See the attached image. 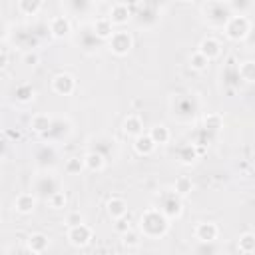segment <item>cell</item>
Returning <instances> with one entry per match:
<instances>
[{
    "instance_id": "cell-1",
    "label": "cell",
    "mask_w": 255,
    "mask_h": 255,
    "mask_svg": "<svg viewBox=\"0 0 255 255\" xmlns=\"http://www.w3.org/2000/svg\"><path fill=\"white\" fill-rule=\"evenodd\" d=\"M171 219H167L155 205L143 209V213L137 219V229L145 239H161L169 233Z\"/></svg>"
},
{
    "instance_id": "cell-2",
    "label": "cell",
    "mask_w": 255,
    "mask_h": 255,
    "mask_svg": "<svg viewBox=\"0 0 255 255\" xmlns=\"http://www.w3.org/2000/svg\"><path fill=\"white\" fill-rule=\"evenodd\" d=\"M201 110V102L195 94H173L169 100L171 118L179 124H193Z\"/></svg>"
},
{
    "instance_id": "cell-3",
    "label": "cell",
    "mask_w": 255,
    "mask_h": 255,
    "mask_svg": "<svg viewBox=\"0 0 255 255\" xmlns=\"http://www.w3.org/2000/svg\"><path fill=\"white\" fill-rule=\"evenodd\" d=\"M199 16L203 20L205 26L213 28V30H223L225 24L231 20L233 12L229 8V2L223 0H209L199 4Z\"/></svg>"
},
{
    "instance_id": "cell-4",
    "label": "cell",
    "mask_w": 255,
    "mask_h": 255,
    "mask_svg": "<svg viewBox=\"0 0 255 255\" xmlns=\"http://www.w3.org/2000/svg\"><path fill=\"white\" fill-rule=\"evenodd\" d=\"M133 22L139 30H153L161 22V6L155 2H135L131 4Z\"/></svg>"
},
{
    "instance_id": "cell-5",
    "label": "cell",
    "mask_w": 255,
    "mask_h": 255,
    "mask_svg": "<svg viewBox=\"0 0 255 255\" xmlns=\"http://www.w3.org/2000/svg\"><path fill=\"white\" fill-rule=\"evenodd\" d=\"M88 151H96L106 161H114L120 155V143L110 133H94L88 137Z\"/></svg>"
},
{
    "instance_id": "cell-6",
    "label": "cell",
    "mask_w": 255,
    "mask_h": 255,
    "mask_svg": "<svg viewBox=\"0 0 255 255\" xmlns=\"http://www.w3.org/2000/svg\"><path fill=\"white\" fill-rule=\"evenodd\" d=\"M62 191V181L54 171H38L32 179V193H36L38 199L48 201L54 193Z\"/></svg>"
},
{
    "instance_id": "cell-7",
    "label": "cell",
    "mask_w": 255,
    "mask_h": 255,
    "mask_svg": "<svg viewBox=\"0 0 255 255\" xmlns=\"http://www.w3.org/2000/svg\"><path fill=\"white\" fill-rule=\"evenodd\" d=\"M167 219H179L183 215V199L169 187V189H163L159 191L157 195V205H155Z\"/></svg>"
},
{
    "instance_id": "cell-8",
    "label": "cell",
    "mask_w": 255,
    "mask_h": 255,
    "mask_svg": "<svg viewBox=\"0 0 255 255\" xmlns=\"http://www.w3.org/2000/svg\"><path fill=\"white\" fill-rule=\"evenodd\" d=\"M74 133V124L68 116H56L54 122H52V128L48 129V133L42 135V141H48V143H62V141H68Z\"/></svg>"
},
{
    "instance_id": "cell-9",
    "label": "cell",
    "mask_w": 255,
    "mask_h": 255,
    "mask_svg": "<svg viewBox=\"0 0 255 255\" xmlns=\"http://www.w3.org/2000/svg\"><path fill=\"white\" fill-rule=\"evenodd\" d=\"M251 26H253V22H251L249 16L233 14L231 20L225 24L223 34H225V38L231 40V42H245L247 36H249V32H251Z\"/></svg>"
},
{
    "instance_id": "cell-10",
    "label": "cell",
    "mask_w": 255,
    "mask_h": 255,
    "mask_svg": "<svg viewBox=\"0 0 255 255\" xmlns=\"http://www.w3.org/2000/svg\"><path fill=\"white\" fill-rule=\"evenodd\" d=\"M34 163L38 171H52L58 163V147L48 141L38 143L34 147Z\"/></svg>"
},
{
    "instance_id": "cell-11",
    "label": "cell",
    "mask_w": 255,
    "mask_h": 255,
    "mask_svg": "<svg viewBox=\"0 0 255 255\" xmlns=\"http://www.w3.org/2000/svg\"><path fill=\"white\" fill-rule=\"evenodd\" d=\"M106 44H108V50H110L114 56L124 58V56H128V54L131 52V48H133V36H131V32L120 28V30L114 32V36H112Z\"/></svg>"
},
{
    "instance_id": "cell-12",
    "label": "cell",
    "mask_w": 255,
    "mask_h": 255,
    "mask_svg": "<svg viewBox=\"0 0 255 255\" xmlns=\"http://www.w3.org/2000/svg\"><path fill=\"white\" fill-rule=\"evenodd\" d=\"M76 44H78V48H80L84 54L94 56V54H98V50H100V46H102V40L96 36V32L92 30V26H84V28H80V32H78Z\"/></svg>"
},
{
    "instance_id": "cell-13",
    "label": "cell",
    "mask_w": 255,
    "mask_h": 255,
    "mask_svg": "<svg viewBox=\"0 0 255 255\" xmlns=\"http://www.w3.org/2000/svg\"><path fill=\"white\" fill-rule=\"evenodd\" d=\"M66 239L74 247H86L94 239V229L88 223H80L76 227H68L66 229Z\"/></svg>"
},
{
    "instance_id": "cell-14",
    "label": "cell",
    "mask_w": 255,
    "mask_h": 255,
    "mask_svg": "<svg viewBox=\"0 0 255 255\" xmlns=\"http://www.w3.org/2000/svg\"><path fill=\"white\" fill-rule=\"evenodd\" d=\"M48 34L56 40H64V38H70L72 36V20L64 14H58V16H52L48 20Z\"/></svg>"
},
{
    "instance_id": "cell-15",
    "label": "cell",
    "mask_w": 255,
    "mask_h": 255,
    "mask_svg": "<svg viewBox=\"0 0 255 255\" xmlns=\"http://www.w3.org/2000/svg\"><path fill=\"white\" fill-rule=\"evenodd\" d=\"M50 86H52V92L58 96H72L76 92V78L70 72H58L52 78Z\"/></svg>"
},
{
    "instance_id": "cell-16",
    "label": "cell",
    "mask_w": 255,
    "mask_h": 255,
    "mask_svg": "<svg viewBox=\"0 0 255 255\" xmlns=\"http://www.w3.org/2000/svg\"><path fill=\"white\" fill-rule=\"evenodd\" d=\"M193 237L203 243V245H209L213 241L219 239V225L215 221H199L195 227H193Z\"/></svg>"
},
{
    "instance_id": "cell-17",
    "label": "cell",
    "mask_w": 255,
    "mask_h": 255,
    "mask_svg": "<svg viewBox=\"0 0 255 255\" xmlns=\"http://www.w3.org/2000/svg\"><path fill=\"white\" fill-rule=\"evenodd\" d=\"M114 26H126L129 20H133V10H131V4H126V2H114L106 14Z\"/></svg>"
},
{
    "instance_id": "cell-18",
    "label": "cell",
    "mask_w": 255,
    "mask_h": 255,
    "mask_svg": "<svg viewBox=\"0 0 255 255\" xmlns=\"http://www.w3.org/2000/svg\"><path fill=\"white\" fill-rule=\"evenodd\" d=\"M36 205H38V197L32 191H22L14 197V209L20 215H32L36 211Z\"/></svg>"
},
{
    "instance_id": "cell-19",
    "label": "cell",
    "mask_w": 255,
    "mask_h": 255,
    "mask_svg": "<svg viewBox=\"0 0 255 255\" xmlns=\"http://www.w3.org/2000/svg\"><path fill=\"white\" fill-rule=\"evenodd\" d=\"M122 131L128 135V137H139L143 133V120L139 114H128L122 122Z\"/></svg>"
},
{
    "instance_id": "cell-20",
    "label": "cell",
    "mask_w": 255,
    "mask_h": 255,
    "mask_svg": "<svg viewBox=\"0 0 255 255\" xmlns=\"http://www.w3.org/2000/svg\"><path fill=\"white\" fill-rule=\"evenodd\" d=\"M199 155H201V149L195 143H191V141L179 145L177 151H175V157H177V161L181 165H193L199 159Z\"/></svg>"
},
{
    "instance_id": "cell-21",
    "label": "cell",
    "mask_w": 255,
    "mask_h": 255,
    "mask_svg": "<svg viewBox=\"0 0 255 255\" xmlns=\"http://www.w3.org/2000/svg\"><path fill=\"white\" fill-rule=\"evenodd\" d=\"M26 247L34 253V255H42L48 251L50 247V237L42 231H32L28 237H26Z\"/></svg>"
},
{
    "instance_id": "cell-22",
    "label": "cell",
    "mask_w": 255,
    "mask_h": 255,
    "mask_svg": "<svg viewBox=\"0 0 255 255\" xmlns=\"http://www.w3.org/2000/svg\"><path fill=\"white\" fill-rule=\"evenodd\" d=\"M14 42H16L18 48H24L26 52H32V50L38 46L40 38H38V34H36L34 30H24V28H20V30L14 32Z\"/></svg>"
},
{
    "instance_id": "cell-23",
    "label": "cell",
    "mask_w": 255,
    "mask_h": 255,
    "mask_svg": "<svg viewBox=\"0 0 255 255\" xmlns=\"http://www.w3.org/2000/svg\"><path fill=\"white\" fill-rule=\"evenodd\" d=\"M197 52H201L209 62L219 58L221 56V42L213 36H205L199 40V46H197Z\"/></svg>"
},
{
    "instance_id": "cell-24",
    "label": "cell",
    "mask_w": 255,
    "mask_h": 255,
    "mask_svg": "<svg viewBox=\"0 0 255 255\" xmlns=\"http://www.w3.org/2000/svg\"><path fill=\"white\" fill-rule=\"evenodd\" d=\"M106 213L112 221L120 219V217H126L128 215V201L124 197H118V195H112L108 201H106Z\"/></svg>"
},
{
    "instance_id": "cell-25",
    "label": "cell",
    "mask_w": 255,
    "mask_h": 255,
    "mask_svg": "<svg viewBox=\"0 0 255 255\" xmlns=\"http://www.w3.org/2000/svg\"><path fill=\"white\" fill-rule=\"evenodd\" d=\"M90 26H92V30L96 32V36H98L102 42H108V40L114 36V32H116V30H114V24H112V20H110L108 16H98Z\"/></svg>"
},
{
    "instance_id": "cell-26",
    "label": "cell",
    "mask_w": 255,
    "mask_h": 255,
    "mask_svg": "<svg viewBox=\"0 0 255 255\" xmlns=\"http://www.w3.org/2000/svg\"><path fill=\"white\" fill-rule=\"evenodd\" d=\"M52 122H54V118H52L50 114L38 112V114H34V116L30 118V129L42 137V135L48 133V129L52 128Z\"/></svg>"
},
{
    "instance_id": "cell-27",
    "label": "cell",
    "mask_w": 255,
    "mask_h": 255,
    "mask_svg": "<svg viewBox=\"0 0 255 255\" xmlns=\"http://www.w3.org/2000/svg\"><path fill=\"white\" fill-rule=\"evenodd\" d=\"M155 149H157V145L153 143V139L149 137V133H141L139 137L133 139V151H135L137 155H141V157L153 155Z\"/></svg>"
},
{
    "instance_id": "cell-28",
    "label": "cell",
    "mask_w": 255,
    "mask_h": 255,
    "mask_svg": "<svg viewBox=\"0 0 255 255\" xmlns=\"http://www.w3.org/2000/svg\"><path fill=\"white\" fill-rule=\"evenodd\" d=\"M62 6L72 16H84V14L92 12L94 2H90V0H68V2H62Z\"/></svg>"
},
{
    "instance_id": "cell-29",
    "label": "cell",
    "mask_w": 255,
    "mask_h": 255,
    "mask_svg": "<svg viewBox=\"0 0 255 255\" xmlns=\"http://www.w3.org/2000/svg\"><path fill=\"white\" fill-rule=\"evenodd\" d=\"M201 128H203L207 133H211V135L219 133V129L223 128V116L217 114V112H207V114L203 116V120H201Z\"/></svg>"
},
{
    "instance_id": "cell-30",
    "label": "cell",
    "mask_w": 255,
    "mask_h": 255,
    "mask_svg": "<svg viewBox=\"0 0 255 255\" xmlns=\"http://www.w3.org/2000/svg\"><path fill=\"white\" fill-rule=\"evenodd\" d=\"M44 0H18L16 2V10L22 16H38L44 10Z\"/></svg>"
},
{
    "instance_id": "cell-31",
    "label": "cell",
    "mask_w": 255,
    "mask_h": 255,
    "mask_svg": "<svg viewBox=\"0 0 255 255\" xmlns=\"http://www.w3.org/2000/svg\"><path fill=\"white\" fill-rule=\"evenodd\" d=\"M147 133H149V137L153 139V143H155L157 147L169 143V139H171V131H169V128H167L165 124H155V126H151Z\"/></svg>"
},
{
    "instance_id": "cell-32",
    "label": "cell",
    "mask_w": 255,
    "mask_h": 255,
    "mask_svg": "<svg viewBox=\"0 0 255 255\" xmlns=\"http://www.w3.org/2000/svg\"><path fill=\"white\" fill-rule=\"evenodd\" d=\"M14 98H16V102H20L24 106L32 104L36 100V88L32 84H18L14 88Z\"/></svg>"
},
{
    "instance_id": "cell-33",
    "label": "cell",
    "mask_w": 255,
    "mask_h": 255,
    "mask_svg": "<svg viewBox=\"0 0 255 255\" xmlns=\"http://www.w3.org/2000/svg\"><path fill=\"white\" fill-rule=\"evenodd\" d=\"M84 163H86V171L98 173V171H102V169L106 167L108 161H106L100 153H96V151H86V153H84Z\"/></svg>"
},
{
    "instance_id": "cell-34",
    "label": "cell",
    "mask_w": 255,
    "mask_h": 255,
    "mask_svg": "<svg viewBox=\"0 0 255 255\" xmlns=\"http://www.w3.org/2000/svg\"><path fill=\"white\" fill-rule=\"evenodd\" d=\"M237 251L243 255L255 253V233L253 231H245L237 237Z\"/></svg>"
},
{
    "instance_id": "cell-35",
    "label": "cell",
    "mask_w": 255,
    "mask_h": 255,
    "mask_svg": "<svg viewBox=\"0 0 255 255\" xmlns=\"http://www.w3.org/2000/svg\"><path fill=\"white\" fill-rule=\"evenodd\" d=\"M237 72L241 82L245 84H255V60H243L237 64Z\"/></svg>"
},
{
    "instance_id": "cell-36",
    "label": "cell",
    "mask_w": 255,
    "mask_h": 255,
    "mask_svg": "<svg viewBox=\"0 0 255 255\" xmlns=\"http://www.w3.org/2000/svg\"><path fill=\"white\" fill-rule=\"evenodd\" d=\"M84 169H86L84 155H70V157H66V161H64V171H66L68 175H80Z\"/></svg>"
},
{
    "instance_id": "cell-37",
    "label": "cell",
    "mask_w": 255,
    "mask_h": 255,
    "mask_svg": "<svg viewBox=\"0 0 255 255\" xmlns=\"http://www.w3.org/2000/svg\"><path fill=\"white\" fill-rule=\"evenodd\" d=\"M181 199L183 197H187V195H191V191L195 189V185H193V181H191V177H187V175H179L177 179H175V183H173V187H171Z\"/></svg>"
},
{
    "instance_id": "cell-38",
    "label": "cell",
    "mask_w": 255,
    "mask_h": 255,
    "mask_svg": "<svg viewBox=\"0 0 255 255\" xmlns=\"http://www.w3.org/2000/svg\"><path fill=\"white\" fill-rule=\"evenodd\" d=\"M122 237V245L124 247H128V249H135V247H139L141 245V239H145L141 233H139V229H129V231H126L124 235H120Z\"/></svg>"
},
{
    "instance_id": "cell-39",
    "label": "cell",
    "mask_w": 255,
    "mask_h": 255,
    "mask_svg": "<svg viewBox=\"0 0 255 255\" xmlns=\"http://www.w3.org/2000/svg\"><path fill=\"white\" fill-rule=\"evenodd\" d=\"M221 80H223V84H225L227 88H235V86H239L241 78H239L237 66H231V62H229V66H225V70L221 72Z\"/></svg>"
},
{
    "instance_id": "cell-40",
    "label": "cell",
    "mask_w": 255,
    "mask_h": 255,
    "mask_svg": "<svg viewBox=\"0 0 255 255\" xmlns=\"http://www.w3.org/2000/svg\"><path fill=\"white\" fill-rule=\"evenodd\" d=\"M187 62H189V68L195 70V72H205V70L209 68V64H211V62H209L201 52H197V50L189 54V60H187Z\"/></svg>"
},
{
    "instance_id": "cell-41",
    "label": "cell",
    "mask_w": 255,
    "mask_h": 255,
    "mask_svg": "<svg viewBox=\"0 0 255 255\" xmlns=\"http://www.w3.org/2000/svg\"><path fill=\"white\" fill-rule=\"evenodd\" d=\"M229 8H231V12H233V14L247 16L249 12H253L255 2H251V0H231V2H229Z\"/></svg>"
},
{
    "instance_id": "cell-42",
    "label": "cell",
    "mask_w": 255,
    "mask_h": 255,
    "mask_svg": "<svg viewBox=\"0 0 255 255\" xmlns=\"http://www.w3.org/2000/svg\"><path fill=\"white\" fill-rule=\"evenodd\" d=\"M52 209H64L66 205H68V195H66V191L62 189V191H58V193H54L48 201H46Z\"/></svg>"
},
{
    "instance_id": "cell-43",
    "label": "cell",
    "mask_w": 255,
    "mask_h": 255,
    "mask_svg": "<svg viewBox=\"0 0 255 255\" xmlns=\"http://www.w3.org/2000/svg\"><path fill=\"white\" fill-rule=\"evenodd\" d=\"M80 223H86L82 211L72 209V211L66 213V217H64V225H66V227H76V225H80Z\"/></svg>"
},
{
    "instance_id": "cell-44",
    "label": "cell",
    "mask_w": 255,
    "mask_h": 255,
    "mask_svg": "<svg viewBox=\"0 0 255 255\" xmlns=\"http://www.w3.org/2000/svg\"><path fill=\"white\" fill-rule=\"evenodd\" d=\"M131 229V221H129V215H126V217H120V219H116L114 221V231L116 233H120V235H124L126 231H129Z\"/></svg>"
},
{
    "instance_id": "cell-45",
    "label": "cell",
    "mask_w": 255,
    "mask_h": 255,
    "mask_svg": "<svg viewBox=\"0 0 255 255\" xmlns=\"http://www.w3.org/2000/svg\"><path fill=\"white\" fill-rule=\"evenodd\" d=\"M10 64V48H8V42H2L0 44V68H8Z\"/></svg>"
},
{
    "instance_id": "cell-46",
    "label": "cell",
    "mask_w": 255,
    "mask_h": 255,
    "mask_svg": "<svg viewBox=\"0 0 255 255\" xmlns=\"http://www.w3.org/2000/svg\"><path fill=\"white\" fill-rule=\"evenodd\" d=\"M24 64L26 66H36L38 62H40V56H38V52L36 50H32V52H24Z\"/></svg>"
},
{
    "instance_id": "cell-47",
    "label": "cell",
    "mask_w": 255,
    "mask_h": 255,
    "mask_svg": "<svg viewBox=\"0 0 255 255\" xmlns=\"http://www.w3.org/2000/svg\"><path fill=\"white\" fill-rule=\"evenodd\" d=\"M6 255H34L26 245H18V247H10L6 251Z\"/></svg>"
},
{
    "instance_id": "cell-48",
    "label": "cell",
    "mask_w": 255,
    "mask_h": 255,
    "mask_svg": "<svg viewBox=\"0 0 255 255\" xmlns=\"http://www.w3.org/2000/svg\"><path fill=\"white\" fill-rule=\"evenodd\" d=\"M4 135L10 137V139H14V141L22 139V131H20L18 128H16V129H14V128H6V129H4Z\"/></svg>"
},
{
    "instance_id": "cell-49",
    "label": "cell",
    "mask_w": 255,
    "mask_h": 255,
    "mask_svg": "<svg viewBox=\"0 0 255 255\" xmlns=\"http://www.w3.org/2000/svg\"><path fill=\"white\" fill-rule=\"evenodd\" d=\"M245 44H247V48L255 50V22H253V26H251V32H249V36H247Z\"/></svg>"
},
{
    "instance_id": "cell-50",
    "label": "cell",
    "mask_w": 255,
    "mask_h": 255,
    "mask_svg": "<svg viewBox=\"0 0 255 255\" xmlns=\"http://www.w3.org/2000/svg\"><path fill=\"white\" fill-rule=\"evenodd\" d=\"M253 233H255V231H253Z\"/></svg>"
}]
</instances>
